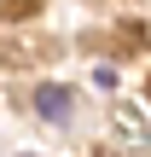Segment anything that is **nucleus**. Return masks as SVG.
Instances as JSON below:
<instances>
[{
	"label": "nucleus",
	"mask_w": 151,
	"mask_h": 157,
	"mask_svg": "<svg viewBox=\"0 0 151 157\" xmlns=\"http://www.w3.org/2000/svg\"><path fill=\"white\" fill-rule=\"evenodd\" d=\"M35 111L47 122H70V87H35Z\"/></svg>",
	"instance_id": "nucleus-1"
},
{
	"label": "nucleus",
	"mask_w": 151,
	"mask_h": 157,
	"mask_svg": "<svg viewBox=\"0 0 151 157\" xmlns=\"http://www.w3.org/2000/svg\"><path fill=\"white\" fill-rule=\"evenodd\" d=\"M0 12H29V0H0Z\"/></svg>",
	"instance_id": "nucleus-2"
}]
</instances>
